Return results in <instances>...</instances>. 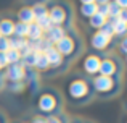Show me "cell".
Returning <instances> with one entry per match:
<instances>
[{
	"instance_id": "33",
	"label": "cell",
	"mask_w": 127,
	"mask_h": 123,
	"mask_svg": "<svg viewBox=\"0 0 127 123\" xmlns=\"http://www.w3.org/2000/svg\"><path fill=\"white\" fill-rule=\"evenodd\" d=\"M31 123H45V117H40V115H37V117L32 118Z\"/></svg>"
},
{
	"instance_id": "30",
	"label": "cell",
	"mask_w": 127,
	"mask_h": 123,
	"mask_svg": "<svg viewBox=\"0 0 127 123\" xmlns=\"http://www.w3.org/2000/svg\"><path fill=\"white\" fill-rule=\"evenodd\" d=\"M6 66H8V60H6V52H5V54H2V52H0V68L5 70Z\"/></svg>"
},
{
	"instance_id": "7",
	"label": "cell",
	"mask_w": 127,
	"mask_h": 123,
	"mask_svg": "<svg viewBox=\"0 0 127 123\" xmlns=\"http://www.w3.org/2000/svg\"><path fill=\"white\" fill-rule=\"evenodd\" d=\"M3 79L8 83H24L26 79V68L21 63H13L3 70Z\"/></svg>"
},
{
	"instance_id": "38",
	"label": "cell",
	"mask_w": 127,
	"mask_h": 123,
	"mask_svg": "<svg viewBox=\"0 0 127 123\" xmlns=\"http://www.w3.org/2000/svg\"><path fill=\"white\" fill-rule=\"evenodd\" d=\"M126 63H127V55H126Z\"/></svg>"
},
{
	"instance_id": "39",
	"label": "cell",
	"mask_w": 127,
	"mask_h": 123,
	"mask_svg": "<svg viewBox=\"0 0 127 123\" xmlns=\"http://www.w3.org/2000/svg\"><path fill=\"white\" fill-rule=\"evenodd\" d=\"M2 71H3V70H2V68H0V73H2Z\"/></svg>"
},
{
	"instance_id": "20",
	"label": "cell",
	"mask_w": 127,
	"mask_h": 123,
	"mask_svg": "<svg viewBox=\"0 0 127 123\" xmlns=\"http://www.w3.org/2000/svg\"><path fill=\"white\" fill-rule=\"evenodd\" d=\"M28 26L29 24H24V23L16 21L15 23V31H13V36H15V37L26 39V36H28Z\"/></svg>"
},
{
	"instance_id": "19",
	"label": "cell",
	"mask_w": 127,
	"mask_h": 123,
	"mask_svg": "<svg viewBox=\"0 0 127 123\" xmlns=\"http://www.w3.org/2000/svg\"><path fill=\"white\" fill-rule=\"evenodd\" d=\"M31 8H32V13H34L35 21H37V19H40V18H43V16H48V8H47V3H35V5H31Z\"/></svg>"
},
{
	"instance_id": "3",
	"label": "cell",
	"mask_w": 127,
	"mask_h": 123,
	"mask_svg": "<svg viewBox=\"0 0 127 123\" xmlns=\"http://www.w3.org/2000/svg\"><path fill=\"white\" fill-rule=\"evenodd\" d=\"M48 8V18L53 26H61L66 31H71V5L66 0H55L47 5Z\"/></svg>"
},
{
	"instance_id": "2",
	"label": "cell",
	"mask_w": 127,
	"mask_h": 123,
	"mask_svg": "<svg viewBox=\"0 0 127 123\" xmlns=\"http://www.w3.org/2000/svg\"><path fill=\"white\" fill-rule=\"evenodd\" d=\"M63 105V97L56 89H43L39 92L37 99H35V107L42 115H58Z\"/></svg>"
},
{
	"instance_id": "34",
	"label": "cell",
	"mask_w": 127,
	"mask_h": 123,
	"mask_svg": "<svg viewBox=\"0 0 127 123\" xmlns=\"http://www.w3.org/2000/svg\"><path fill=\"white\" fill-rule=\"evenodd\" d=\"M26 3H31V5H35V3H47L48 0H24Z\"/></svg>"
},
{
	"instance_id": "35",
	"label": "cell",
	"mask_w": 127,
	"mask_h": 123,
	"mask_svg": "<svg viewBox=\"0 0 127 123\" xmlns=\"http://www.w3.org/2000/svg\"><path fill=\"white\" fill-rule=\"evenodd\" d=\"M111 0H95V3L96 5H105V3H109Z\"/></svg>"
},
{
	"instance_id": "41",
	"label": "cell",
	"mask_w": 127,
	"mask_h": 123,
	"mask_svg": "<svg viewBox=\"0 0 127 123\" xmlns=\"http://www.w3.org/2000/svg\"><path fill=\"white\" fill-rule=\"evenodd\" d=\"M0 37H2V36H0Z\"/></svg>"
},
{
	"instance_id": "6",
	"label": "cell",
	"mask_w": 127,
	"mask_h": 123,
	"mask_svg": "<svg viewBox=\"0 0 127 123\" xmlns=\"http://www.w3.org/2000/svg\"><path fill=\"white\" fill-rule=\"evenodd\" d=\"M98 75L101 76H109V78H121L122 75V62L118 57H105L100 62V70Z\"/></svg>"
},
{
	"instance_id": "24",
	"label": "cell",
	"mask_w": 127,
	"mask_h": 123,
	"mask_svg": "<svg viewBox=\"0 0 127 123\" xmlns=\"http://www.w3.org/2000/svg\"><path fill=\"white\" fill-rule=\"evenodd\" d=\"M35 24H37L39 26V28H40L42 29V31L43 32H47V31H48V29L50 28H52V21H50V18H48V16H43V18H40V19H37V21H35Z\"/></svg>"
},
{
	"instance_id": "40",
	"label": "cell",
	"mask_w": 127,
	"mask_h": 123,
	"mask_svg": "<svg viewBox=\"0 0 127 123\" xmlns=\"http://www.w3.org/2000/svg\"><path fill=\"white\" fill-rule=\"evenodd\" d=\"M66 123H69V122H66Z\"/></svg>"
},
{
	"instance_id": "26",
	"label": "cell",
	"mask_w": 127,
	"mask_h": 123,
	"mask_svg": "<svg viewBox=\"0 0 127 123\" xmlns=\"http://www.w3.org/2000/svg\"><path fill=\"white\" fill-rule=\"evenodd\" d=\"M118 49H119V52H121L122 55H127V36L124 39H121V41H119V44H118Z\"/></svg>"
},
{
	"instance_id": "16",
	"label": "cell",
	"mask_w": 127,
	"mask_h": 123,
	"mask_svg": "<svg viewBox=\"0 0 127 123\" xmlns=\"http://www.w3.org/2000/svg\"><path fill=\"white\" fill-rule=\"evenodd\" d=\"M43 34H45V32H43L42 29L39 28L37 24H35V23H31V24L28 26V36H26V39H28L29 42H34V41L42 39Z\"/></svg>"
},
{
	"instance_id": "1",
	"label": "cell",
	"mask_w": 127,
	"mask_h": 123,
	"mask_svg": "<svg viewBox=\"0 0 127 123\" xmlns=\"http://www.w3.org/2000/svg\"><path fill=\"white\" fill-rule=\"evenodd\" d=\"M93 89L90 84V79L81 78V76H74L66 83L64 88V96L71 104L76 105H84L87 102L92 101L93 97Z\"/></svg>"
},
{
	"instance_id": "28",
	"label": "cell",
	"mask_w": 127,
	"mask_h": 123,
	"mask_svg": "<svg viewBox=\"0 0 127 123\" xmlns=\"http://www.w3.org/2000/svg\"><path fill=\"white\" fill-rule=\"evenodd\" d=\"M45 123H66V122H63L60 115H50V117H45Z\"/></svg>"
},
{
	"instance_id": "27",
	"label": "cell",
	"mask_w": 127,
	"mask_h": 123,
	"mask_svg": "<svg viewBox=\"0 0 127 123\" xmlns=\"http://www.w3.org/2000/svg\"><path fill=\"white\" fill-rule=\"evenodd\" d=\"M10 50V42L6 37H0V52L2 54H5V52Z\"/></svg>"
},
{
	"instance_id": "17",
	"label": "cell",
	"mask_w": 127,
	"mask_h": 123,
	"mask_svg": "<svg viewBox=\"0 0 127 123\" xmlns=\"http://www.w3.org/2000/svg\"><path fill=\"white\" fill-rule=\"evenodd\" d=\"M95 13H96V3H84V5L79 6V15L84 19L92 18Z\"/></svg>"
},
{
	"instance_id": "11",
	"label": "cell",
	"mask_w": 127,
	"mask_h": 123,
	"mask_svg": "<svg viewBox=\"0 0 127 123\" xmlns=\"http://www.w3.org/2000/svg\"><path fill=\"white\" fill-rule=\"evenodd\" d=\"M43 55L47 57V60H48V65L52 66V68H58V66H61L64 60H63V57L60 55V52L55 49V45H52L50 49H47L45 52H43Z\"/></svg>"
},
{
	"instance_id": "8",
	"label": "cell",
	"mask_w": 127,
	"mask_h": 123,
	"mask_svg": "<svg viewBox=\"0 0 127 123\" xmlns=\"http://www.w3.org/2000/svg\"><path fill=\"white\" fill-rule=\"evenodd\" d=\"M100 62H101V57L96 54H87L84 58H82V71L89 76H96L100 70Z\"/></svg>"
},
{
	"instance_id": "37",
	"label": "cell",
	"mask_w": 127,
	"mask_h": 123,
	"mask_svg": "<svg viewBox=\"0 0 127 123\" xmlns=\"http://www.w3.org/2000/svg\"><path fill=\"white\" fill-rule=\"evenodd\" d=\"M0 123H5V117H3L2 114H0Z\"/></svg>"
},
{
	"instance_id": "32",
	"label": "cell",
	"mask_w": 127,
	"mask_h": 123,
	"mask_svg": "<svg viewBox=\"0 0 127 123\" xmlns=\"http://www.w3.org/2000/svg\"><path fill=\"white\" fill-rule=\"evenodd\" d=\"M114 3L119 6L121 10H127V0H114Z\"/></svg>"
},
{
	"instance_id": "29",
	"label": "cell",
	"mask_w": 127,
	"mask_h": 123,
	"mask_svg": "<svg viewBox=\"0 0 127 123\" xmlns=\"http://www.w3.org/2000/svg\"><path fill=\"white\" fill-rule=\"evenodd\" d=\"M8 88H11L13 92H19L24 88V83H8Z\"/></svg>"
},
{
	"instance_id": "31",
	"label": "cell",
	"mask_w": 127,
	"mask_h": 123,
	"mask_svg": "<svg viewBox=\"0 0 127 123\" xmlns=\"http://www.w3.org/2000/svg\"><path fill=\"white\" fill-rule=\"evenodd\" d=\"M118 19L127 24V10H121V11H119V16H118Z\"/></svg>"
},
{
	"instance_id": "12",
	"label": "cell",
	"mask_w": 127,
	"mask_h": 123,
	"mask_svg": "<svg viewBox=\"0 0 127 123\" xmlns=\"http://www.w3.org/2000/svg\"><path fill=\"white\" fill-rule=\"evenodd\" d=\"M16 18H18L19 23H24V24H31V23L35 21L31 5H23L21 8L16 11Z\"/></svg>"
},
{
	"instance_id": "14",
	"label": "cell",
	"mask_w": 127,
	"mask_h": 123,
	"mask_svg": "<svg viewBox=\"0 0 127 123\" xmlns=\"http://www.w3.org/2000/svg\"><path fill=\"white\" fill-rule=\"evenodd\" d=\"M15 31V21L11 18H2L0 19V36L10 39Z\"/></svg>"
},
{
	"instance_id": "25",
	"label": "cell",
	"mask_w": 127,
	"mask_h": 123,
	"mask_svg": "<svg viewBox=\"0 0 127 123\" xmlns=\"http://www.w3.org/2000/svg\"><path fill=\"white\" fill-rule=\"evenodd\" d=\"M100 32L105 34L106 37H109V39H114V29H113V24L109 21H106L105 24H103V28L100 29Z\"/></svg>"
},
{
	"instance_id": "15",
	"label": "cell",
	"mask_w": 127,
	"mask_h": 123,
	"mask_svg": "<svg viewBox=\"0 0 127 123\" xmlns=\"http://www.w3.org/2000/svg\"><path fill=\"white\" fill-rule=\"evenodd\" d=\"M108 21L113 24V29H114V37H119V41H121V39H124L126 36H127V24H126V23L119 21L118 18H109Z\"/></svg>"
},
{
	"instance_id": "22",
	"label": "cell",
	"mask_w": 127,
	"mask_h": 123,
	"mask_svg": "<svg viewBox=\"0 0 127 123\" xmlns=\"http://www.w3.org/2000/svg\"><path fill=\"white\" fill-rule=\"evenodd\" d=\"M6 60H8V65L19 63V62H21V52L15 50V49H10V50L6 52Z\"/></svg>"
},
{
	"instance_id": "4",
	"label": "cell",
	"mask_w": 127,
	"mask_h": 123,
	"mask_svg": "<svg viewBox=\"0 0 127 123\" xmlns=\"http://www.w3.org/2000/svg\"><path fill=\"white\" fill-rule=\"evenodd\" d=\"M92 89L100 97H114L121 91V78H109V76L96 75L90 79Z\"/></svg>"
},
{
	"instance_id": "10",
	"label": "cell",
	"mask_w": 127,
	"mask_h": 123,
	"mask_svg": "<svg viewBox=\"0 0 127 123\" xmlns=\"http://www.w3.org/2000/svg\"><path fill=\"white\" fill-rule=\"evenodd\" d=\"M66 32H68V31H66L64 28H61V26H52V28H50L48 31L43 34V37H45L47 41L50 42V44L55 45L56 42H60L63 37H64Z\"/></svg>"
},
{
	"instance_id": "23",
	"label": "cell",
	"mask_w": 127,
	"mask_h": 123,
	"mask_svg": "<svg viewBox=\"0 0 127 123\" xmlns=\"http://www.w3.org/2000/svg\"><path fill=\"white\" fill-rule=\"evenodd\" d=\"M119 11H121V8L114 3V0H111V2L108 3V19L109 18H118Z\"/></svg>"
},
{
	"instance_id": "5",
	"label": "cell",
	"mask_w": 127,
	"mask_h": 123,
	"mask_svg": "<svg viewBox=\"0 0 127 123\" xmlns=\"http://www.w3.org/2000/svg\"><path fill=\"white\" fill-rule=\"evenodd\" d=\"M55 49L60 52V55L63 57V60H72L76 58L82 50V42L77 37V34L72 31H68L66 36L60 42L55 44Z\"/></svg>"
},
{
	"instance_id": "21",
	"label": "cell",
	"mask_w": 127,
	"mask_h": 123,
	"mask_svg": "<svg viewBox=\"0 0 127 123\" xmlns=\"http://www.w3.org/2000/svg\"><path fill=\"white\" fill-rule=\"evenodd\" d=\"M34 68L37 70V71H47V70H50V65H48V60H47V57L43 54H39L37 60H35V65Z\"/></svg>"
},
{
	"instance_id": "9",
	"label": "cell",
	"mask_w": 127,
	"mask_h": 123,
	"mask_svg": "<svg viewBox=\"0 0 127 123\" xmlns=\"http://www.w3.org/2000/svg\"><path fill=\"white\" fill-rule=\"evenodd\" d=\"M111 41H113V39L106 37V36L101 34L100 31H95L92 34V37H90V47H92L93 50H96V52H105V50L109 49Z\"/></svg>"
},
{
	"instance_id": "18",
	"label": "cell",
	"mask_w": 127,
	"mask_h": 123,
	"mask_svg": "<svg viewBox=\"0 0 127 123\" xmlns=\"http://www.w3.org/2000/svg\"><path fill=\"white\" fill-rule=\"evenodd\" d=\"M108 21V18H105V16H101V15H98V13H95V15L92 16V18H89L87 19V23H89V26L92 29H95V31H100V29L103 28V24Z\"/></svg>"
},
{
	"instance_id": "13",
	"label": "cell",
	"mask_w": 127,
	"mask_h": 123,
	"mask_svg": "<svg viewBox=\"0 0 127 123\" xmlns=\"http://www.w3.org/2000/svg\"><path fill=\"white\" fill-rule=\"evenodd\" d=\"M37 57H39V52H35V50L31 49V50L21 54V62H19V63H21L26 70H34V65H35Z\"/></svg>"
},
{
	"instance_id": "36",
	"label": "cell",
	"mask_w": 127,
	"mask_h": 123,
	"mask_svg": "<svg viewBox=\"0 0 127 123\" xmlns=\"http://www.w3.org/2000/svg\"><path fill=\"white\" fill-rule=\"evenodd\" d=\"M81 2V5H84V3H95V0H79Z\"/></svg>"
}]
</instances>
